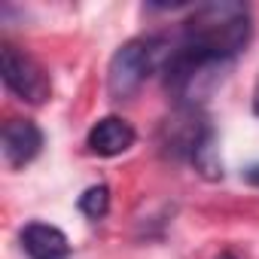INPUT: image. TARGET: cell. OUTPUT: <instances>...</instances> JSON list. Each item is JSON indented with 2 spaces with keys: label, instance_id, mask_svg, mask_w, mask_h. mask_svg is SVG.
Listing matches in <instances>:
<instances>
[{
  "label": "cell",
  "instance_id": "cell-1",
  "mask_svg": "<svg viewBox=\"0 0 259 259\" xmlns=\"http://www.w3.org/2000/svg\"><path fill=\"white\" fill-rule=\"evenodd\" d=\"M253 37V19L250 7L238 4V0H210V4L195 7L180 28V46L232 64L250 43Z\"/></svg>",
  "mask_w": 259,
  "mask_h": 259
},
{
  "label": "cell",
  "instance_id": "cell-2",
  "mask_svg": "<svg viewBox=\"0 0 259 259\" xmlns=\"http://www.w3.org/2000/svg\"><path fill=\"white\" fill-rule=\"evenodd\" d=\"M232 64L204 58L186 46H171L165 58V92L174 98L177 107H201L210 92L223 82Z\"/></svg>",
  "mask_w": 259,
  "mask_h": 259
},
{
  "label": "cell",
  "instance_id": "cell-3",
  "mask_svg": "<svg viewBox=\"0 0 259 259\" xmlns=\"http://www.w3.org/2000/svg\"><path fill=\"white\" fill-rule=\"evenodd\" d=\"M162 49H165L162 37H135L122 43L107 64V95L113 101L135 98L138 89L147 82V76L159 67Z\"/></svg>",
  "mask_w": 259,
  "mask_h": 259
},
{
  "label": "cell",
  "instance_id": "cell-4",
  "mask_svg": "<svg viewBox=\"0 0 259 259\" xmlns=\"http://www.w3.org/2000/svg\"><path fill=\"white\" fill-rule=\"evenodd\" d=\"M213 138H217V132L201 107H177V113L171 119H165L159 128L162 153L171 159H186V162H195V156Z\"/></svg>",
  "mask_w": 259,
  "mask_h": 259
},
{
  "label": "cell",
  "instance_id": "cell-5",
  "mask_svg": "<svg viewBox=\"0 0 259 259\" xmlns=\"http://www.w3.org/2000/svg\"><path fill=\"white\" fill-rule=\"evenodd\" d=\"M0 76H4V85L25 104H46L49 95H52V82H49V73L28 55L22 52L19 46L13 43H4L0 46Z\"/></svg>",
  "mask_w": 259,
  "mask_h": 259
},
{
  "label": "cell",
  "instance_id": "cell-6",
  "mask_svg": "<svg viewBox=\"0 0 259 259\" xmlns=\"http://www.w3.org/2000/svg\"><path fill=\"white\" fill-rule=\"evenodd\" d=\"M0 147H4V162L10 168H25L40 156L43 132L31 119H10L0 132Z\"/></svg>",
  "mask_w": 259,
  "mask_h": 259
},
{
  "label": "cell",
  "instance_id": "cell-7",
  "mask_svg": "<svg viewBox=\"0 0 259 259\" xmlns=\"http://www.w3.org/2000/svg\"><path fill=\"white\" fill-rule=\"evenodd\" d=\"M135 141H138L135 128L128 125L122 116H104V119H98L89 128V135H85L89 153H95L101 159H116V156L128 153V150L135 147Z\"/></svg>",
  "mask_w": 259,
  "mask_h": 259
},
{
  "label": "cell",
  "instance_id": "cell-8",
  "mask_svg": "<svg viewBox=\"0 0 259 259\" xmlns=\"http://www.w3.org/2000/svg\"><path fill=\"white\" fill-rule=\"evenodd\" d=\"M19 238L31 259H70V241L58 226L28 223Z\"/></svg>",
  "mask_w": 259,
  "mask_h": 259
},
{
  "label": "cell",
  "instance_id": "cell-9",
  "mask_svg": "<svg viewBox=\"0 0 259 259\" xmlns=\"http://www.w3.org/2000/svg\"><path fill=\"white\" fill-rule=\"evenodd\" d=\"M76 207H79L89 220H104L107 210H110V186H107V183H95V186H89V189L79 195Z\"/></svg>",
  "mask_w": 259,
  "mask_h": 259
},
{
  "label": "cell",
  "instance_id": "cell-10",
  "mask_svg": "<svg viewBox=\"0 0 259 259\" xmlns=\"http://www.w3.org/2000/svg\"><path fill=\"white\" fill-rule=\"evenodd\" d=\"M244 180H247L250 186H259V165H253V168H247V171H244Z\"/></svg>",
  "mask_w": 259,
  "mask_h": 259
},
{
  "label": "cell",
  "instance_id": "cell-11",
  "mask_svg": "<svg viewBox=\"0 0 259 259\" xmlns=\"http://www.w3.org/2000/svg\"><path fill=\"white\" fill-rule=\"evenodd\" d=\"M253 113L259 116V79H256V89H253Z\"/></svg>",
  "mask_w": 259,
  "mask_h": 259
},
{
  "label": "cell",
  "instance_id": "cell-12",
  "mask_svg": "<svg viewBox=\"0 0 259 259\" xmlns=\"http://www.w3.org/2000/svg\"><path fill=\"white\" fill-rule=\"evenodd\" d=\"M220 259H235V256H232V253H223V256H220Z\"/></svg>",
  "mask_w": 259,
  "mask_h": 259
}]
</instances>
